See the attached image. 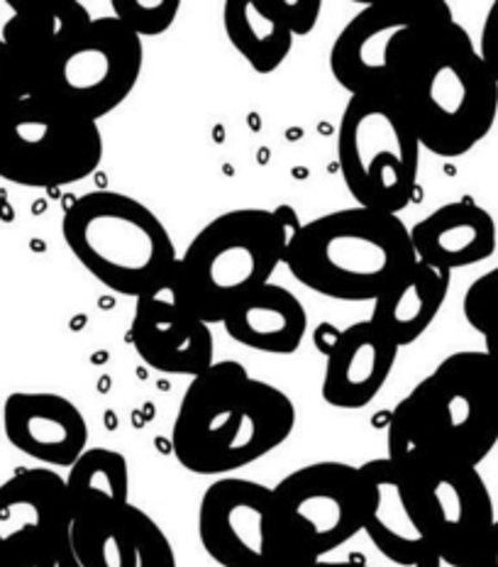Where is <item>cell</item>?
Instances as JSON below:
<instances>
[{
    "instance_id": "cell-23",
    "label": "cell",
    "mask_w": 498,
    "mask_h": 567,
    "mask_svg": "<svg viewBox=\"0 0 498 567\" xmlns=\"http://www.w3.org/2000/svg\"><path fill=\"white\" fill-rule=\"evenodd\" d=\"M222 25L230 44L257 74H274L293 47L289 0H228Z\"/></svg>"
},
{
    "instance_id": "cell-3",
    "label": "cell",
    "mask_w": 498,
    "mask_h": 567,
    "mask_svg": "<svg viewBox=\"0 0 498 567\" xmlns=\"http://www.w3.org/2000/svg\"><path fill=\"white\" fill-rule=\"evenodd\" d=\"M388 460L479 467L498 443V364L486 350L449 354L403 396L388 421Z\"/></svg>"
},
{
    "instance_id": "cell-33",
    "label": "cell",
    "mask_w": 498,
    "mask_h": 567,
    "mask_svg": "<svg viewBox=\"0 0 498 567\" xmlns=\"http://www.w3.org/2000/svg\"><path fill=\"white\" fill-rule=\"evenodd\" d=\"M315 567H370V565L357 563V560H347V563H323L320 560Z\"/></svg>"
},
{
    "instance_id": "cell-20",
    "label": "cell",
    "mask_w": 498,
    "mask_h": 567,
    "mask_svg": "<svg viewBox=\"0 0 498 567\" xmlns=\"http://www.w3.org/2000/svg\"><path fill=\"white\" fill-rule=\"evenodd\" d=\"M366 492L362 530L386 560L415 567L428 543L415 526L413 512L403 492L401 472L388 457H376L360 467Z\"/></svg>"
},
{
    "instance_id": "cell-32",
    "label": "cell",
    "mask_w": 498,
    "mask_h": 567,
    "mask_svg": "<svg viewBox=\"0 0 498 567\" xmlns=\"http://www.w3.org/2000/svg\"><path fill=\"white\" fill-rule=\"evenodd\" d=\"M338 338H340V330L328 326V323H323V326H320V328L315 330V346H318V350L323 352V354L330 352V348L335 346Z\"/></svg>"
},
{
    "instance_id": "cell-18",
    "label": "cell",
    "mask_w": 498,
    "mask_h": 567,
    "mask_svg": "<svg viewBox=\"0 0 498 567\" xmlns=\"http://www.w3.org/2000/svg\"><path fill=\"white\" fill-rule=\"evenodd\" d=\"M398 350L372 321L340 330L335 346L325 354V377L320 389L325 404L345 411L370 406L388 382Z\"/></svg>"
},
{
    "instance_id": "cell-19",
    "label": "cell",
    "mask_w": 498,
    "mask_h": 567,
    "mask_svg": "<svg viewBox=\"0 0 498 567\" xmlns=\"http://www.w3.org/2000/svg\"><path fill=\"white\" fill-rule=\"evenodd\" d=\"M411 245L418 262L453 275V269L486 262L496 252V223L471 198L453 200L415 223Z\"/></svg>"
},
{
    "instance_id": "cell-10",
    "label": "cell",
    "mask_w": 498,
    "mask_h": 567,
    "mask_svg": "<svg viewBox=\"0 0 498 567\" xmlns=\"http://www.w3.org/2000/svg\"><path fill=\"white\" fill-rule=\"evenodd\" d=\"M394 465L428 548L479 567L481 548L496 524L491 492L479 470L437 457H411Z\"/></svg>"
},
{
    "instance_id": "cell-14",
    "label": "cell",
    "mask_w": 498,
    "mask_h": 567,
    "mask_svg": "<svg viewBox=\"0 0 498 567\" xmlns=\"http://www.w3.org/2000/svg\"><path fill=\"white\" fill-rule=\"evenodd\" d=\"M69 534L66 484L54 470H20L0 484V567H59Z\"/></svg>"
},
{
    "instance_id": "cell-7",
    "label": "cell",
    "mask_w": 498,
    "mask_h": 567,
    "mask_svg": "<svg viewBox=\"0 0 498 567\" xmlns=\"http://www.w3.org/2000/svg\"><path fill=\"white\" fill-rule=\"evenodd\" d=\"M62 235L105 289L135 301L172 291L179 252L142 200L117 192L83 194L66 208Z\"/></svg>"
},
{
    "instance_id": "cell-29",
    "label": "cell",
    "mask_w": 498,
    "mask_h": 567,
    "mask_svg": "<svg viewBox=\"0 0 498 567\" xmlns=\"http://www.w3.org/2000/svg\"><path fill=\"white\" fill-rule=\"evenodd\" d=\"M20 0H0V64L8 59L10 34H13Z\"/></svg>"
},
{
    "instance_id": "cell-8",
    "label": "cell",
    "mask_w": 498,
    "mask_h": 567,
    "mask_svg": "<svg viewBox=\"0 0 498 567\" xmlns=\"http://www.w3.org/2000/svg\"><path fill=\"white\" fill-rule=\"evenodd\" d=\"M421 142L391 96H350L338 125V164L357 206L398 216L418 192Z\"/></svg>"
},
{
    "instance_id": "cell-21",
    "label": "cell",
    "mask_w": 498,
    "mask_h": 567,
    "mask_svg": "<svg viewBox=\"0 0 498 567\" xmlns=\"http://www.w3.org/2000/svg\"><path fill=\"white\" fill-rule=\"evenodd\" d=\"M222 326L225 333L249 350L293 354L305 338L308 316L293 291L279 287V284H264L247 293L222 318Z\"/></svg>"
},
{
    "instance_id": "cell-17",
    "label": "cell",
    "mask_w": 498,
    "mask_h": 567,
    "mask_svg": "<svg viewBox=\"0 0 498 567\" xmlns=\"http://www.w3.org/2000/svg\"><path fill=\"white\" fill-rule=\"evenodd\" d=\"M8 443L50 467H71L89 451V425L81 409L62 394L13 392L3 404Z\"/></svg>"
},
{
    "instance_id": "cell-31",
    "label": "cell",
    "mask_w": 498,
    "mask_h": 567,
    "mask_svg": "<svg viewBox=\"0 0 498 567\" xmlns=\"http://www.w3.org/2000/svg\"><path fill=\"white\" fill-rule=\"evenodd\" d=\"M415 567H477V565H467V563H457V560H449L445 555L435 553V550H425L421 555V560L415 563Z\"/></svg>"
},
{
    "instance_id": "cell-27",
    "label": "cell",
    "mask_w": 498,
    "mask_h": 567,
    "mask_svg": "<svg viewBox=\"0 0 498 567\" xmlns=\"http://www.w3.org/2000/svg\"><path fill=\"white\" fill-rule=\"evenodd\" d=\"M479 54L484 59L486 69L491 71V76L496 79V84H498V0H496V3H491L489 13H486V18H484Z\"/></svg>"
},
{
    "instance_id": "cell-16",
    "label": "cell",
    "mask_w": 498,
    "mask_h": 567,
    "mask_svg": "<svg viewBox=\"0 0 498 567\" xmlns=\"http://www.w3.org/2000/svg\"><path fill=\"white\" fill-rule=\"evenodd\" d=\"M129 340L139 360L164 374L194 380L216 364L210 326L174 299H137Z\"/></svg>"
},
{
    "instance_id": "cell-26",
    "label": "cell",
    "mask_w": 498,
    "mask_h": 567,
    "mask_svg": "<svg viewBox=\"0 0 498 567\" xmlns=\"http://www.w3.org/2000/svg\"><path fill=\"white\" fill-rule=\"evenodd\" d=\"M465 318L486 342H498V267L474 279L467 289Z\"/></svg>"
},
{
    "instance_id": "cell-9",
    "label": "cell",
    "mask_w": 498,
    "mask_h": 567,
    "mask_svg": "<svg viewBox=\"0 0 498 567\" xmlns=\"http://www.w3.org/2000/svg\"><path fill=\"white\" fill-rule=\"evenodd\" d=\"M145 50L133 30L121 20L93 18L56 50L34 62L18 64L46 96L66 111L98 123L127 101L135 91Z\"/></svg>"
},
{
    "instance_id": "cell-30",
    "label": "cell",
    "mask_w": 498,
    "mask_h": 567,
    "mask_svg": "<svg viewBox=\"0 0 498 567\" xmlns=\"http://www.w3.org/2000/svg\"><path fill=\"white\" fill-rule=\"evenodd\" d=\"M479 567H498V522L491 526L489 538H486L481 555H479Z\"/></svg>"
},
{
    "instance_id": "cell-15",
    "label": "cell",
    "mask_w": 498,
    "mask_h": 567,
    "mask_svg": "<svg viewBox=\"0 0 498 567\" xmlns=\"http://www.w3.org/2000/svg\"><path fill=\"white\" fill-rule=\"evenodd\" d=\"M59 567H176V553L147 512L123 504L74 518Z\"/></svg>"
},
{
    "instance_id": "cell-22",
    "label": "cell",
    "mask_w": 498,
    "mask_h": 567,
    "mask_svg": "<svg viewBox=\"0 0 498 567\" xmlns=\"http://www.w3.org/2000/svg\"><path fill=\"white\" fill-rule=\"evenodd\" d=\"M449 293V271L435 269L415 259L413 267L374 301L370 321L394 342L413 346L445 306Z\"/></svg>"
},
{
    "instance_id": "cell-24",
    "label": "cell",
    "mask_w": 498,
    "mask_h": 567,
    "mask_svg": "<svg viewBox=\"0 0 498 567\" xmlns=\"http://www.w3.org/2000/svg\"><path fill=\"white\" fill-rule=\"evenodd\" d=\"M71 522L111 506L129 504V467L123 453L89 447L64 477Z\"/></svg>"
},
{
    "instance_id": "cell-28",
    "label": "cell",
    "mask_w": 498,
    "mask_h": 567,
    "mask_svg": "<svg viewBox=\"0 0 498 567\" xmlns=\"http://www.w3.org/2000/svg\"><path fill=\"white\" fill-rule=\"evenodd\" d=\"M320 8H323L320 0H289V22L293 34L313 32Z\"/></svg>"
},
{
    "instance_id": "cell-4",
    "label": "cell",
    "mask_w": 498,
    "mask_h": 567,
    "mask_svg": "<svg viewBox=\"0 0 498 567\" xmlns=\"http://www.w3.org/2000/svg\"><path fill=\"white\" fill-rule=\"evenodd\" d=\"M283 262L320 297L374 303L413 267L415 252L398 216L354 206L301 223Z\"/></svg>"
},
{
    "instance_id": "cell-11",
    "label": "cell",
    "mask_w": 498,
    "mask_h": 567,
    "mask_svg": "<svg viewBox=\"0 0 498 567\" xmlns=\"http://www.w3.org/2000/svg\"><path fill=\"white\" fill-rule=\"evenodd\" d=\"M455 22L445 0L362 8L332 42L330 71L350 96H394L396 64L425 32Z\"/></svg>"
},
{
    "instance_id": "cell-25",
    "label": "cell",
    "mask_w": 498,
    "mask_h": 567,
    "mask_svg": "<svg viewBox=\"0 0 498 567\" xmlns=\"http://www.w3.org/2000/svg\"><path fill=\"white\" fill-rule=\"evenodd\" d=\"M113 18L121 20L137 38H159L172 30L179 16V0H111Z\"/></svg>"
},
{
    "instance_id": "cell-2",
    "label": "cell",
    "mask_w": 498,
    "mask_h": 567,
    "mask_svg": "<svg viewBox=\"0 0 498 567\" xmlns=\"http://www.w3.org/2000/svg\"><path fill=\"white\" fill-rule=\"evenodd\" d=\"M391 99L408 117L421 147L445 159L477 147L498 115L496 79L457 22L425 32L403 52Z\"/></svg>"
},
{
    "instance_id": "cell-12",
    "label": "cell",
    "mask_w": 498,
    "mask_h": 567,
    "mask_svg": "<svg viewBox=\"0 0 498 567\" xmlns=\"http://www.w3.org/2000/svg\"><path fill=\"white\" fill-rule=\"evenodd\" d=\"M198 536L220 567H315L283 534L264 484L222 477L204 492Z\"/></svg>"
},
{
    "instance_id": "cell-13",
    "label": "cell",
    "mask_w": 498,
    "mask_h": 567,
    "mask_svg": "<svg viewBox=\"0 0 498 567\" xmlns=\"http://www.w3.org/2000/svg\"><path fill=\"white\" fill-rule=\"evenodd\" d=\"M271 496L281 530L315 563L345 546L364 526L366 492L360 467L305 465L283 477Z\"/></svg>"
},
{
    "instance_id": "cell-1",
    "label": "cell",
    "mask_w": 498,
    "mask_h": 567,
    "mask_svg": "<svg viewBox=\"0 0 498 567\" xmlns=\"http://www.w3.org/2000/svg\"><path fill=\"white\" fill-rule=\"evenodd\" d=\"M295 406L279 386L255 380L240 362H216L186 386L172 429V451L194 475L220 477L289 441Z\"/></svg>"
},
{
    "instance_id": "cell-5",
    "label": "cell",
    "mask_w": 498,
    "mask_h": 567,
    "mask_svg": "<svg viewBox=\"0 0 498 567\" xmlns=\"http://www.w3.org/2000/svg\"><path fill=\"white\" fill-rule=\"evenodd\" d=\"M299 228L289 206L240 208L212 218L179 255L172 299L208 326L222 323L247 293L269 284Z\"/></svg>"
},
{
    "instance_id": "cell-6",
    "label": "cell",
    "mask_w": 498,
    "mask_h": 567,
    "mask_svg": "<svg viewBox=\"0 0 498 567\" xmlns=\"http://www.w3.org/2000/svg\"><path fill=\"white\" fill-rule=\"evenodd\" d=\"M98 123L66 111L18 64H0V179L25 188L71 186L101 167Z\"/></svg>"
}]
</instances>
